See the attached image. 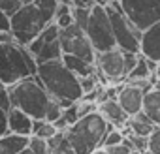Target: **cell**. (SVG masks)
Listing matches in <instances>:
<instances>
[{
  "label": "cell",
  "instance_id": "obj_33",
  "mask_svg": "<svg viewBox=\"0 0 160 154\" xmlns=\"http://www.w3.org/2000/svg\"><path fill=\"white\" fill-rule=\"evenodd\" d=\"M4 133H8V111L0 107V137Z\"/></svg>",
  "mask_w": 160,
  "mask_h": 154
},
{
  "label": "cell",
  "instance_id": "obj_10",
  "mask_svg": "<svg viewBox=\"0 0 160 154\" xmlns=\"http://www.w3.org/2000/svg\"><path fill=\"white\" fill-rule=\"evenodd\" d=\"M60 45H62V51L68 55H75L91 62H96V49L92 47L87 32L75 23L66 28H60Z\"/></svg>",
  "mask_w": 160,
  "mask_h": 154
},
{
  "label": "cell",
  "instance_id": "obj_3",
  "mask_svg": "<svg viewBox=\"0 0 160 154\" xmlns=\"http://www.w3.org/2000/svg\"><path fill=\"white\" fill-rule=\"evenodd\" d=\"M111 124L102 117L100 111H92L81 117L75 124L66 130V135L75 150V154H91L102 147L104 137Z\"/></svg>",
  "mask_w": 160,
  "mask_h": 154
},
{
  "label": "cell",
  "instance_id": "obj_21",
  "mask_svg": "<svg viewBox=\"0 0 160 154\" xmlns=\"http://www.w3.org/2000/svg\"><path fill=\"white\" fill-rule=\"evenodd\" d=\"M151 73H152V70H151V66H149L147 58L141 55V56H139V60H138V64H136V66H134V70L128 73V77H126V79H128V81L149 79V77H151Z\"/></svg>",
  "mask_w": 160,
  "mask_h": 154
},
{
  "label": "cell",
  "instance_id": "obj_20",
  "mask_svg": "<svg viewBox=\"0 0 160 154\" xmlns=\"http://www.w3.org/2000/svg\"><path fill=\"white\" fill-rule=\"evenodd\" d=\"M57 132H58V128L55 126V122H49V120H45V118H34L32 135L42 137V139H49V137H53Z\"/></svg>",
  "mask_w": 160,
  "mask_h": 154
},
{
  "label": "cell",
  "instance_id": "obj_18",
  "mask_svg": "<svg viewBox=\"0 0 160 154\" xmlns=\"http://www.w3.org/2000/svg\"><path fill=\"white\" fill-rule=\"evenodd\" d=\"M143 111L156 126H160V89H151L145 92Z\"/></svg>",
  "mask_w": 160,
  "mask_h": 154
},
{
  "label": "cell",
  "instance_id": "obj_16",
  "mask_svg": "<svg viewBox=\"0 0 160 154\" xmlns=\"http://www.w3.org/2000/svg\"><path fill=\"white\" fill-rule=\"evenodd\" d=\"M30 135H19V133H4L0 137V154H19L21 150L28 148Z\"/></svg>",
  "mask_w": 160,
  "mask_h": 154
},
{
  "label": "cell",
  "instance_id": "obj_25",
  "mask_svg": "<svg viewBox=\"0 0 160 154\" xmlns=\"http://www.w3.org/2000/svg\"><path fill=\"white\" fill-rule=\"evenodd\" d=\"M28 148L32 150V154H49V143H47V139H42V137H36V135H30Z\"/></svg>",
  "mask_w": 160,
  "mask_h": 154
},
{
  "label": "cell",
  "instance_id": "obj_28",
  "mask_svg": "<svg viewBox=\"0 0 160 154\" xmlns=\"http://www.w3.org/2000/svg\"><path fill=\"white\" fill-rule=\"evenodd\" d=\"M149 154H160V126H156L152 130V133L149 135V147H147Z\"/></svg>",
  "mask_w": 160,
  "mask_h": 154
},
{
  "label": "cell",
  "instance_id": "obj_19",
  "mask_svg": "<svg viewBox=\"0 0 160 154\" xmlns=\"http://www.w3.org/2000/svg\"><path fill=\"white\" fill-rule=\"evenodd\" d=\"M49 143V154H75L68 135H66V130H58L53 137L47 139Z\"/></svg>",
  "mask_w": 160,
  "mask_h": 154
},
{
  "label": "cell",
  "instance_id": "obj_9",
  "mask_svg": "<svg viewBox=\"0 0 160 154\" xmlns=\"http://www.w3.org/2000/svg\"><path fill=\"white\" fill-rule=\"evenodd\" d=\"M124 15L143 32L160 21V0H119Z\"/></svg>",
  "mask_w": 160,
  "mask_h": 154
},
{
  "label": "cell",
  "instance_id": "obj_27",
  "mask_svg": "<svg viewBox=\"0 0 160 154\" xmlns=\"http://www.w3.org/2000/svg\"><path fill=\"white\" fill-rule=\"evenodd\" d=\"M81 89H83V94H89L94 89H98V71H94L87 77H81Z\"/></svg>",
  "mask_w": 160,
  "mask_h": 154
},
{
  "label": "cell",
  "instance_id": "obj_12",
  "mask_svg": "<svg viewBox=\"0 0 160 154\" xmlns=\"http://www.w3.org/2000/svg\"><path fill=\"white\" fill-rule=\"evenodd\" d=\"M119 103L122 105V109L128 113V117H136L139 111H143V100H145V90L134 83H128L126 87H122L119 90L117 96Z\"/></svg>",
  "mask_w": 160,
  "mask_h": 154
},
{
  "label": "cell",
  "instance_id": "obj_7",
  "mask_svg": "<svg viewBox=\"0 0 160 154\" xmlns=\"http://www.w3.org/2000/svg\"><path fill=\"white\" fill-rule=\"evenodd\" d=\"M92 47L96 49V53H104L109 49L117 47V40L113 34V26H111V19L109 13L106 10V6L102 4H94L91 10V19L89 25L85 28Z\"/></svg>",
  "mask_w": 160,
  "mask_h": 154
},
{
  "label": "cell",
  "instance_id": "obj_6",
  "mask_svg": "<svg viewBox=\"0 0 160 154\" xmlns=\"http://www.w3.org/2000/svg\"><path fill=\"white\" fill-rule=\"evenodd\" d=\"M109 19H111V26H113V34L117 40V47L122 51H132V53H139V41H141V30L124 15L121 2L119 0H109L106 6Z\"/></svg>",
  "mask_w": 160,
  "mask_h": 154
},
{
  "label": "cell",
  "instance_id": "obj_38",
  "mask_svg": "<svg viewBox=\"0 0 160 154\" xmlns=\"http://www.w3.org/2000/svg\"><path fill=\"white\" fill-rule=\"evenodd\" d=\"M130 154H145V152H139V150H132Z\"/></svg>",
  "mask_w": 160,
  "mask_h": 154
},
{
  "label": "cell",
  "instance_id": "obj_35",
  "mask_svg": "<svg viewBox=\"0 0 160 154\" xmlns=\"http://www.w3.org/2000/svg\"><path fill=\"white\" fill-rule=\"evenodd\" d=\"M15 36L13 32H0V43H13Z\"/></svg>",
  "mask_w": 160,
  "mask_h": 154
},
{
  "label": "cell",
  "instance_id": "obj_13",
  "mask_svg": "<svg viewBox=\"0 0 160 154\" xmlns=\"http://www.w3.org/2000/svg\"><path fill=\"white\" fill-rule=\"evenodd\" d=\"M139 53L160 64V21H156L141 32Z\"/></svg>",
  "mask_w": 160,
  "mask_h": 154
},
{
  "label": "cell",
  "instance_id": "obj_22",
  "mask_svg": "<svg viewBox=\"0 0 160 154\" xmlns=\"http://www.w3.org/2000/svg\"><path fill=\"white\" fill-rule=\"evenodd\" d=\"M58 2L60 0H34V4L40 8V12L47 19V23L55 21V13H57V8H58Z\"/></svg>",
  "mask_w": 160,
  "mask_h": 154
},
{
  "label": "cell",
  "instance_id": "obj_14",
  "mask_svg": "<svg viewBox=\"0 0 160 154\" xmlns=\"http://www.w3.org/2000/svg\"><path fill=\"white\" fill-rule=\"evenodd\" d=\"M98 111L102 113V117L115 128H121L128 122V113L122 109V105L119 103L117 98H106L102 102H98Z\"/></svg>",
  "mask_w": 160,
  "mask_h": 154
},
{
  "label": "cell",
  "instance_id": "obj_11",
  "mask_svg": "<svg viewBox=\"0 0 160 154\" xmlns=\"http://www.w3.org/2000/svg\"><path fill=\"white\" fill-rule=\"evenodd\" d=\"M96 71L109 81H119L128 75L126 62H124V51L115 47L104 53H96Z\"/></svg>",
  "mask_w": 160,
  "mask_h": 154
},
{
  "label": "cell",
  "instance_id": "obj_37",
  "mask_svg": "<svg viewBox=\"0 0 160 154\" xmlns=\"http://www.w3.org/2000/svg\"><path fill=\"white\" fill-rule=\"evenodd\" d=\"M19 154H32V150H30V148H25V150H21Z\"/></svg>",
  "mask_w": 160,
  "mask_h": 154
},
{
  "label": "cell",
  "instance_id": "obj_17",
  "mask_svg": "<svg viewBox=\"0 0 160 154\" xmlns=\"http://www.w3.org/2000/svg\"><path fill=\"white\" fill-rule=\"evenodd\" d=\"M62 60H64V64L79 77V79L96 71V64L91 62V60H87V58H81V56H75V55L64 53V55H62Z\"/></svg>",
  "mask_w": 160,
  "mask_h": 154
},
{
  "label": "cell",
  "instance_id": "obj_4",
  "mask_svg": "<svg viewBox=\"0 0 160 154\" xmlns=\"http://www.w3.org/2000/svg\"><path fill=\"white\" fill-rule=\"evenodd\" d=\"M10 98L13 107L23 109L32 118H45L47 107L53 100L47 89L38 79V75L25 77V79L10 85Z\"/></svg>",
  "mask_w": 160,
  "mask_h": 154
},
{
  "label": "cell",
  "instance_id": "obj_24",
  "mask_svg": "<svg viewBox=\"0 0 160 154\" xmlns=\"http://www.w3.org/2000/svg\"><path fill=\"white\" fill-rule=\"evenodd\" d=\"M124 141V135L121 133V130L119 128H115V126H111L109 130H108V133H106V137H104V143H102V147L106 148V147H113V145H121Z\"/></svg>",
  "mask_w": 160,
  "mask_h": 154
},
{
  "label": "cell",
  "instance_id": "obj_15",
  "mask_svg": "<svg viewBox=\"0 0 160 154\" xmlns=\"http://www.w3.org/2000/svg\"><path fill=\"white\" fill-rule=\"evenodd\" d=\"M34 118L19 107H12L8 111V132L19 135H32Z\"/></svg>",
  "mask_w": 160,
  "mask_h": 154
},
{
  "label": "cell",
  "instance_id": "obj_8",
  "mask_svg": "<svg viewBox=\"0 0 160 154\" xmlns=\"http://www.w3.org/2000/svg\"><path fill=\"white\" fill-rule=\"evenodd\" d=\"M27 47L36 56L38 64L47 62V60H55V58H62L64 51L60 45V26L55 21H51Z\"/></svg>",
  "mask_w": 160,
  "mask_h": 154
},
{
  "label": "cell",
  "instance_id": "obj_36",
  "mask_svg": "<svg viewBox=\"0 0 160 154\" xmlns=\"http://www.w3.org/2000/svg\"><path fill=\"white\" fill-rule=\"evenodd\" d=\"M91 154H108V152H106V148H104V147H100V148H96V150H94V152H91Z\"/></svg>",
  "mask_w": 160,
  "mask_h": 154
},
{
  "label": "cell",
  "instance_id": "obj_2",
  "mask_svg": "<svg viewBox=\"0 0 160 154\" xmlns=\"http://www.w3.org/2000/svg\"><path fill=\"white\" fill-rule=\"evenodd\" d=\"M38 73V60L27 45L17 41L0 43V81L4 85H13L25 77Z\"/></svg>",
  "mask_w": 160,
  "mask_h": 154
},
{
  "label": "cell",
  "instance_id": "obj_5",
  "mask_svg": "<svg viewBox=\"0 0 160 154\" xmlns=\"http://www.w3.org/2000/svg\"><path fill=\"white\" fill-rule=\"evenodd\" d=\"M47 25V19L34 2L23 4L12 15V32L15 36V41L21 45H28Z\"/></svg>",
  "mask_w": 160,
  "mask_h": 154
},
{
  "label": "cell",
  "instance_id": "obj_31",
  "mask_svg": "<svg viewBox=\"0 0 160 154\" xmlns=\"http://www.w3.org/2000/svg\"><path fill=\"white\" fill-rule=\"evenodd\" d=\"M0 32H12V15L0 10Z\"/></svg>",
  "mask_w": 160,
  "mask_h": 154
},
{
  "label": "cell",
  "instance_id": "obj_30",
  "mask_svg": "<svg viewBox=\"0 0 160 154\" xmlns=\"http://www.w3.org/2000/svg\"><path fill=\"white\" fill-rule=\"evenodd\" d=\"M21 6H23L21 0H0V10L8 12L10 15H13V13H15Z\"/></svg>",
  "mask_w": 160,
  "mask_h": 154
},
{
  "label": "cell",
  "instance_id": "obj_29",
  "mask_svg": "<svg viewBox=\"0 0 160 154\" xmlns=\"http://www.w3.org/2000/svg\"><path fill=\"white\" fill-rule=\"evenodd\" d=\"M0 107H2L4 111H10L13 105H12V98H10V87L4 85L2 81H0Z\"/></svg>",
  "mask_w": 160,
  "mask_h": 154
},
{
  "label": "cell",
  "instance_id": "obj_32",
  "mask_svg": "<svg viewBox=\"0 0 160 154\" xmlns=\"http://www.w3.org/2000/svg\"><path fill=\"white\" fill-rule=\"evenodd\" d=\"M106 152L108 154H130L132 152V148L122 141L121 145H113V147H106Z\"/></svg>",
  "mask_w": 160,
  "mask_h": 154
},
{
  "label": "cell",
  "instance_id": "obj_1",
  "mask_svg": "<svg viewBox=\"0 0 160 154\" xmlns=\"http://www.w3.org/2000/svg\"><path fill=\"white\" fill-rule=\"evenodd\" d=\"M38 79L64 109L83 98L81 79L64 64L62 58L47 60L38 64Z\"/></svg>",
  "mask_w": 160,
  "mask_h": 154
},
{
  "label": "cell",
  "instance_id": "obj_34",
  "mask_svg": "<svg viewBox=\"0 0 160 154\" xmlns=\"http://www.w3.org/2000/svg\"><path fill=\"white\" fill-rule=\"evenodd\" d=\"M96 4V0H72V6H79V8H92Z\"/></svg>",
  "mask_w": 160,
  "mask_h": 154
},
{
  "label": "cell",
  "instance_id": "obj_26",
  "mask_svg": "<svg viewBox=\"0 0 160 154\" xmlns=\"http://www.w3.org/2000/svg\"><path fill=\"white\" fill-rule=\"evenodd\" d=\"M62 113H64V107L53 98L51 100V103H49V107H47V113H45V120H49V122H57L60 117H62Z\"/></svg>",
  "mask_w": 160,
  "mask_h": 154
},
{
  "label": "cell",
  "instance_id": "obj_23",
  "mask_svg": "<svg viewBox=\"0 0 160 154\" xmlns=\"http://www.w3.org/2000/svg\"><path fill=\"white\" fill-rule=\"evenodd\" d=\"M91 10L92 8H79V6H73L72 8V15H73V23L77 26H81L83 30L87 28L89 25V19H91Z\"/></svg>",
  "mask_w": 160,
  "mask_h": 154
}]
</instances>
